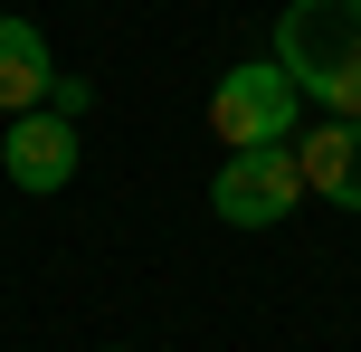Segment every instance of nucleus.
Wrapping results in <instances>:
<instances>
[{
  "instance_id": "obj_1",
  "label": "nucleus",
  "mask_w": 361,
  "mask_h": 352,
  "mask_svg": "<svg viewBox=\"0 0 361 352\" xmlns=\"http://www.w3.org/2000/svg\"><path fill=\"white\" fill-rule=\"evenodd\" d=\"M276 67L305 105L361 124V0H286L276 19Z\"/></svg>"
},
{
  "instance_id": "obj_2",
  "label": "nucleus",
  "mask_w": 361,
  "mask_h": 352,
  "mask_svg": "<svg viewBox=\"0 0 361 352\" xmlns=\"http://www.w3.org/2000/svg\"><path fill=\"white\" fill-rule=\"evenodd\" d=\"M295 124H305V95L286 86V67L276 57H257V67H228L209 86V133L228 152H267V143H295Z\"/></svg>"
},
{
  "instance_id": "obj_3",
  "label": "nucleus",
  "mask_w": 361,
  "mask_h": 352,
  "mask_svg": "<svg viewBox=\"0 0 361 352\" xmlns=\"http://www.w3.org/2000/svg\"><path fill=\"white\" fill-rule=\"evenodd\" d=\"M305 200V171H295V143H267V152H228L209 181V210L228 229H276L286 210Z\"/></svg>"
},
{
  "instance_id": "obj_4",
  "label": "nucleus",
  "mask_w": 361,
  "mask_h": 352,
  "mask_svg": "<svg viewBox=\"0 0 361 352\" xmlns=\"http://www.w3.org/2000/svg\"><path fill=\"white\" fill-rule=\"evenodd\" d=\"M0 171H10L19 190H38V200L67 190L76 181V124H67V114H19L10 143H0Z\"/></svg>"
},
{
  "instance_id": "obj_5",
  "label": "nucleus",
  "mask_w": 361,
  "mask_h": 352,
  "mask_svg": "<svg viewBox=\"0 0 361 352\" xmlns=\"http://www.w3.org/2000/svg\"><path fill=\"white\" fill-rule=\"evenodd\" d=\"M295 171H305V190H324L333 210H361V124H343V114L305 124L295 133Z\"/></svg>"
},
{
  "instance_id": "obj_6",
  "label": "nucleus",
  "mask_w": 361,
  "mask_h": 352,
  "mask_svg": "<svg viewBox=\"0 0 361 352\" xmlns=\"http://www.w3.org/2000/svg\"><path fill=\"white\" fill-rule=\"evenodd\" d=\"M48 86H57V57H48V38L29 29L19 10H0V114H38L48 105Z\"/></svg>"
}]
</instances>
